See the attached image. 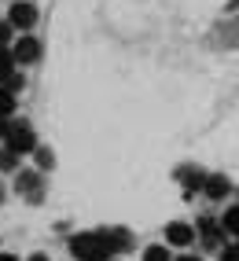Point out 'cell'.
<instances>
[{
    "instance_id": "cell-8",
    "label": "cell",
    "mask_w": 239,
    "mask_h": 261,
    "mask_svg": "<svg viewBox=\"0 0 239 261\" xmlns=\"http://www.w3.org/2000/svg\"><path fill=\"white\" fill-rule=\"evenodd\" d=\"M202 191H206L210 199H225L228 195V180L225 177H206L202 180Z\"/></svg>"
},
{
    "instance_id": "cell-2",
    "label": "cell",
    "mask_w": 239,
    "mask_h": 261,
    "mask_svg": "<svg viewBox=\"0 0 239 261\" xmlns=\"http://www.w3.org/2000/svg\"><path fill=\"white\" fill-rule=\"evenodd\" d=\"M4 147H8L11 154H33V147H37V133H33L26 121H8Z\"/></svg>"
},
{
    "instance_id": "cell-4",
    "label": "cell",
    "mask_w": 239,
    "mask_h": 261,
    "mask_svg": "<svg viewBox=\"0 0 239 261\" xmlns=\"http://www.w3.org/2000/svg\"><path fill=\"white\" fill-rule=\"evenodd\" d=\"M11 59H15V63H22V66L37 63V59H41V41L33 37V33H22V37L15 41V48H11Z\"/></svg>"
},
{
    "instance_id": "cell-5",
    "label": "cell",
    "mask_w": 239,
    "mask_h": 261,
    "mask_svg": "<svg viewBox=\"0 0 239 261\" xmlns=\"http://www.w3.org/2000/svg\"><path fill=\"white\" fill-rule=\"evenodd\" d=\"M166 243H169V247H192V243H195V228L184 224V221L166 224Z\"/></svg>"
},
{
    "instance_id": "cell-18",
    "label": "cell",
    "mask_w": 239,
    "mask_h": 261,
    "mask_svg": "<svg viewBox=\"0 0 239 261\" xmlns=\"http://www.w3.org/2000/svg\"><path fill=\"white\" fill-rule=\"evenodd\" d=\"M0 261H19V257H15V254H0Z\"/></svg>"
},
{
    "instance_id": "cell-15",
    "label": "cell",
    "mask_w": 239,
    "mask_h": 261,
    "mask_svg": "<svg viewBox=\"0 0 239 261\" xmlns=\"http://www.w3.org/2000/svg\"><path fill=\"white\" fill-rule=\"evenodd\" d=\"M221 261H239V247H225L221 250Z\"/></svg>"
},
{
    "instance_id": "cell-9",
    "label": "cell",
    "mask_w": 239,
    "mask_h": 261,
    "mask_svg": "<svg viewBox=\"0 0 239 261\" xmlns=\"http://www.w3.org/2000/svg\"><path fill=\"white\" fill-rule=\"evenodd\" d=\"M11 74H15V59H11V51H8V48H0V85H4Z\"/></svg>"
},
{
    "instance_id": "cell-10",
    "label": "cell",
    "mask_w": 239,
    "mask_h": 261,
    "mask_svg": "<svg viewBox=\"0 0 239 261\" xmlns=\"http://www.w3.org/2000/svg\"><path fill=\"white\" fill-rule=\"evenodd\" d=\"M221 228L239 236V206H232V210H225V217H221Z\"/></svg>"
},
{
    "instance_id": "cell-14",
    "label": "cell",
    "mask_w": 239,
    "mask_h": 261,
    "mask_svg": "<svg viewBox=\"0 0 239 261\" xmlns=\"http://www.w3.org/2000/svg\"><path fill=\"white\" fill-rule=\"evenodd\" d=\"M15 162H19V154H11L8 147L0 151V169H15Z\"/></svg>"
},
{
    "instance_id": "cell-7",
    "label": "cell",
    "mask_w": 239,
    "mask_h": 261,
    "mask_svg": "<svg viewBox=\"0 0 239 261\" xmlns=\"http://www.w3.org/2000/svg\"><path fill=\"white\" fill-rule=\"evenodd\" d=\"M103 239H107L111 254H122V250H129V247H132V236H129L125 228H103Z\"/></svg>"
},
{
    "instance_id": "cell-1",
    "label": "cell",
    "mask_w": 239,
    "mask_h": 261,
    "mask_svg": "<svg viewBox=\"0 0 239 261\" xmlns=\"http://www.w3.org/2000/svg\"><path fill=\"white\" fill-rule=\"evenodd\" d=\"M70 254L77 261H111L114 257L111 247H107V239H103V232H77L70 239Z\"/></svg>"
},
{
    "instance_id": "cell-20",
    "label": "cell",
    "mask_w": 239,
    "mask_h": 261,
    "mask_svg": "<svg viewBox=\"0 0 239 261\" xmlns=\"http://www.w3.org/2000/svg\"><path fill=\"white\" fill-rule=\"evenodd\" d=\"M177 261H199V257H195V254H184V257H177Z\"/></svg>"
},
{
    "instance_id": "cell-19",
    "label": "cell",
    "mask_w": 239,
    "mask_h": 261,
    "mask_svg": "<svg viewBox=\"0 0 239 261\" xmlns=\"http://www.w3.org/2000/svg\"><path fill=\"white\" fill-rule=\"evenodd\" d=\"M30 261H48V254H33V257H30Z\"/></svg>"
},
{
    "instance_id": "cell-6",
    "label": "cell",
    "mask_w": 239,
    "mask_h": 261,
    "mask_svg": "<svg viewBox=\"0 0 239 261\" xmlns=\"http://www.w3.org/2000/svg\"><path fill=\"white\" fill-rule=\"evenodd\" d=\"M15 191L26 199H41V173H19V180H15Z\"/></svg>"
},
{
    "instance_id": "cell-11",
    "label": "cell",
    "mask_w": 239,
    "mask_h": 261,
    "mask_svg": "<svg viewBox=\"0 0 239 261\" xmlns=\"http://www.w3.org/2000/svg\"><path fill=\"white\" fill-rule=\"evenodd\" d=\"M11 111H15V92H8L0 85V118H11Z\"/></svg>"
},
{
    "instance_id": "cell-17",
    "label": "cell",
    "mask_w": 239,
    "mask_h": 261,
    "mask_svg": "<svg viewBox=\"0 0 239 261\" xmlns=\"http://www.w3.org/2000/svg\"><path fill=\"white\" fill-rule=\"evenodd\" d=\"M4 133H8V121H4V118H0V140H4Z\"/></svg>"
},
{
    "instance_id": "cell-13",
    "label": "cell",
    "mask_w": 239,
    "mask_h": 261,
    "mask_svg": "<svg viewBox=\"0 0 239 261\" xmlns=\"http://www.w3.org/2000/svg\"><path fill=\"white\" fill-rule=\"evenodd\" d=\"M33 154H37V166L41 169H52L56 166V159H52V151H48V147H33Z\"/></svg>"
},
{
    "instance_id": "cell-12",
    "label": "cell",
    "mask_w": 239,
    "mask_h": 261,
    "mask_svg": "<svg viewBox=\"0 0 239 261\" xmlns=\"http://www.w3.org/2000/svg\"><path fill=\"white\" fill-rule=\"evenodd\" d=\"M144 261H169V247H158V243H155V247H147Z\"/></svg>"
},
{
    "instance_id": "cell-3",
    "label": "cell",
    "mask_w": 239,
    "mask_h": 261,
    "mask_svg": "<svg viewBox=\"0 0 239 261\" xmlns=\"http://www.w3.org/2000/svg\"><path fill=\"white\" fill-rule=\"evenodd\" d=\"M8 26H15V30L30 33L33 26H37V8H33L30 0H15L11 11H8Z\"/></svg>"
},
{
    "instance_id": "cell-16",
    "label": "cell",
    "mask_w": 239,
    "mask_h": 261,
    "mask_svg": "<svg viewBox=\"0 0 239 261\" xmlns=\"http://www.w3.org/2000/svg\"><path fill=\"white\" fill-rule=\"evenodd\" d=\"M4 41H8V26H0V48H4Z\"/></svg>"
}]
</instances>
